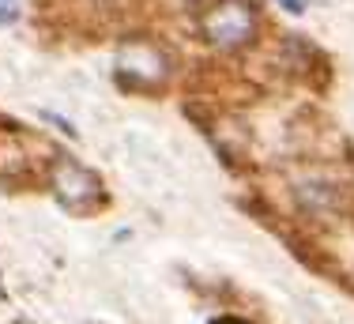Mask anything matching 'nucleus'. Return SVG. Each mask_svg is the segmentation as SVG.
I'll list each match as a JSON object with an SVG mask.
<instances>
[{
	"mask_svg": "<svg viewBox=\"0 0 354 324\" xmlns=\"http://www.w3.org/2000/svg\"><path fill=\"white\" fill-rule=\"evenodd\" d=\"M257 30V8L245 0H218L200 15V34L215 49H241Z\"/></svg>",
	"mask_w": 354,
	"mask_h": 324,
	"instance_id": "1",
	"label": "nucleus"
},
{
	"mask_svg": "<svg viewBox=\"0 0 354 324\" xmlns=\"http://www.w3.org/2000/svg\"><path fill=\"white\" fill-rule=\"evenodd\" d=\"M53 192L61 204L83 211L102 196V185H98V177L91 174V170H83L80 162H61V166L53 170Z\"/></svg>",
	"mask_w": 354,
	"mask_h": 324,
	"instance_id": "2",
	"label": "nucleus"
},
{
	"mask_svg": "<svg viewBox=\"0 0 354 324\" xmlns=\"http://www.w3.org/2000/svg\"><path fill=\"white\" fill-rule=\"evenodd\" d=\"M117 72L132 75V80H143V83H158L166 75V57L155 46H147V42H132L117 57Z\"/></svg>",
	"mask_w": 354,
	"mask_h": 324,
	"instance_id": "3",
	"label": "nucleus"
},
{
	"mask_svg": "<svg viewBox=\"0 0 354 324\" xmlns=\"http://www.w3.org/2000/svg\"><path fill=\"white\" fill-rule=\"evenodd\" d=\"M15 15H19L15 12V0H0V23H12Z\"/></svg>",
	"mask_w": 354,
	"mask_h": 324,
	"instance_id": "4",
	"label": "nucleus"
},
{
	"mask_svg": "<svg viewBox=\"0 0 354 324\" xmlns=\"http://www.w3.org/2000/svg\"><path fill=\"white\" fill-rule=\"evenodd\" d=\"M279 4H283V12L301 15V12H306V4H309V0H279Z\"/></svg>",
	"mask_w": 354,
	"mask_h": 324,
	"instance_id": "5",
	"label": "nucleus"
},
{
	"mask_svg": "<svg viewBox=\"0 0 354 324\" xmlns=\"http://www.w3.org/2000/svg\"><path fill=\"white\" fill-rule=\"evenodd\" d=\"M218 324H241V321H218Z\"/></svg>",
	"mask_w": 354,
	"mask_h": 324,
	"instance_id": "6",
	"label": "nucleus"
}]
</instances>
